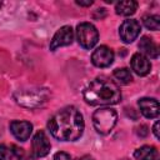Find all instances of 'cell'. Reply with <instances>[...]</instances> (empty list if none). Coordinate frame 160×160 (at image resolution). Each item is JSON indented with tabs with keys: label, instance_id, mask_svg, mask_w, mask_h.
<instances>
[{
	"label": "cell",
	"instance_id": "6da1fadb",
	"mask_svg": "<svg viewBox=\"0 0 160 160\" xmlns=\"http://www.w3.org/2000/svg\"><path fill=\"white\" fill-rule=\"evenodd\" d=\"M48 129L60 141H75L82 135L84 119L76 108L66 106L49 119Z\"/></svg>",
	"mask_w": 160,
	"mask_h": 160
},
{
	"label": "cell",
	"instance_id": "7a4b0ae2",
	"mask_svg": "<svg viewBox=\"0 0 160 160\" xmlns=\"http://www.w3.org/2000/svg\"><path fill=\"white\" fill-rule=\"evenodd\" d=\"M84 99L90 105H114L121 100V91L112 80L96 78L86 86Z\"/></svg>",
	"mask_w": 160,
	"mask_h": 160
},
{
	"label": "cell",
	"instance_id": "3957f363",
	"mask_svg": "<svg viewBox=\"0 0 160 160\" xmlns=\"http://www.w3.org/2000/svg\"><path fill=\"white\" fill-rule=\"evenodd\" d=\"M49 99L46 89H25L15 94V100L19 105L29 109H35L45 104Z\"/></svg>",
	"mask_w": 160,
	"mask_h": 160
},
{
	"label": "cell",
	"instance_id": "277c9868",
	"mask_svg": "<svg viewBox=\"0 0 160 160\" xmlns=\"http://www.w3.org/2000/svg\"><path fill=\"white\" fill-rule=\"evenodd\" d=\"M116 120H118V114L115 110L110 108H100L92 114L94 128L101 135L109 134L115 126Z\"/></svg>",
	"mask_w": 160,
	"mask_h": 160
},
{
	"label": "cell",
	"instance_id": "5b68a950",
	"mask_svg": "<svg viewBox=\"0 0 160 160\" xmlns=\"http://www.w3.org/2000/svg\"><path fill=\"white\" fill-rule=\"evenodd\" d=\"M76 39L84 49H91L99 40V32L92 24L81 22L76 28Z\"/></svg>",
	"mask_w": 160,
	"mask_h": 160
},
{
	"label": "cell",
	"instance_id": "8992f818",
	"mask_svg": "<svg viewBox=\"0 0 160 160\" xmlns=\"http://www.w3.org/2000/svg\"><path fill=\"white\" fill-rule=\"evenodd\" d=\"M140 30H141L140 24L136 20L130 19V20H125L121 24L120 30H119V35H120V38L124 42L130 44L139 36Z\"/></svg>",
	"mask_w": 160,
	"mask_h": 160
},
{
	"label": "cell",
	"instance_id": "52a82bcc",
	"mask_svg": "<svg viewBox=\"0 0 160 160\" xmlns=\"http://www.w3.org/2000/svg\"><path fill=\"white\" fill-rule=\"evenodd\" d=\"M72 39H74V32H72L71 26H69V25L61 26V28L55 32V35L52 36V40H51V42H50V50L54 51V50H56L58 48L70 45V44L72 42Z\"/></svg>",
	"mask_w": 160,
	"mask_h": 160
},
{
	"label": "cell",
	"instance_id": "ba28073f",
	"mask_svg": "<svg viewBox=\"0 0 160 160\" xmlns=\"http://www.w3.org/2000/svg\"><path fill=\"white\" fill-rule=\"evenodd\" d=\"M91 61L98 68H108L114 61V52L110 48L102 45L99 46L91 55Z\"/></svg>",
	"mask_w": 160,
	"mask_h": 160
},
{
	"label": "cell",
	"instance_id": "9c48e42d",
	"mask_svg": "<svg viewBox=\"0 0 160 160\" xmlns=\"http://www.w3.org/2000/svg\"><path fill=\"white\" fill-rule=\"evenodd\" d=\"M50 141L44 131H38L32 138V151L38 158H44L50 151Z\"/></svg>",
	"mask_w": 160,
	"mask_h": 160
},
{
	"label": "cell",
	"instance_id": "30bf717a",
	"mask_svg": "<svg viewBox=\"0 0 160 160\" xmlns=\"http://www.w3.org/2000/svg\"><path fill=\"white\" fill-rule=\"evenodd\" d=\"M10 131L18 140L26 141L32 132V125L29 121L15 120L10 124Z\"/></svg>",
	"mask_w": 160,
	"mask_h": 160
},
{
	"label": "cell",
	"instance_id": "8fae6325",
	"mask_svg": "<svg viewBox=\"0 0 160 160\" xmlns=\"http://www.w3.org/2000/svg\"><path fill=\"white\" fill-rule=\"evenodd\" d=\"M141 114L148 119H155L159 115V102L151 98H142L138 101Z\"/></svg>",
	"mask_w": 160,
	"mask_h": 160
},
{
	"label": "cell",
	"instance_id": "7c38bea8",
	"mask_svg": "<svg viewBox=\"0 0 160 160\" xmlns=\"http://www.w3.org/2000/svg\"><path fill=\"white\" fill-rule=\"evenodd\" d=\"M131 69L140 76H145L150 72V69H151V64L149 61V59L140 54V52H136L132 55L131 58Z\"/></svg>",
	"mask_w": 160,
	"mask_h": 160
},
{
	"label": "cell",
	"instance_id": "4fadbf2b",
	"mask_svg": "<svg viewBox=\"0 0 160 160\" xmlns=\"http://www.w3.org/2000/svg\"><path fill=\"white\" fill-rule=\"evenodd\" d=\"M139 49L141 51L140 54H142L145 56H149L151 59H156L159 56V48H158V45L152 41V39H150L148 36H142L140 39Z\"/></svg>",
	"mask_w": 160,
	"mask_h": 160
},
{
	"label": "cell",
	"instance_id": "5bb4252c",
	"mask_svg": "<svg viewBox=\"0 0 160 160\" xmlns=\"http://www.w3.org/2000/svg\"><path fill=\"white\" fill-rule=\"evenodd\" d=\"M134 156L136 160H156L158 158V151L154 146L150 145H144L139 149L135 150Z\"/></svg>",
	"mask_w": 160,
	"mask_h": 160
},
{
	"label": "cell",
	"instance_id": "9a60e30c",
	"mask_svg": "<svg viewBox=\"0 0 160 160\" xmlns=\"http://www.w3.org/2000/svg\"><path fill=\"white\" fill-rule=\"evenodd\" d=\"M138 8V2L134 0H124V1H119L115 6L116 14L122 15V16H129L132 15L136 11Z\"/></svg>",
	"mask_w": 160,
	"mask_h": 160
},
{
	"label": "cell",
	"instance_id": "2e32d148",
	"mask_svg": "<svg viewBox=\"0 0 160 160\" xmlns=\"http://www.w3.org/2000/svg\"><path fill=\"white\" fill-rule=\"evenodd\" d=\"M114 78H115L120 84H122V85H128V84H130L131 80H132V75H131L130 70L126 69V68L116 69V70L114 71Z\"/></svg>",
	"mask_w": 160,
	"mask_h": 160
},
{
	"label": "cell",
	"instance_id": "e0dca14e",
	"mask_svg": "<svg viewBox=\"0 0 160 160\" xmlns=\"http://www.w3.org/2000/svg\"><path fill=\"white\" fill-rule=\"evenodd\" d=\"M144 26L149 30H159L160 29V16L159 15H148L144 18Z\"/></svg>",
	"mask_w": 160,
	"mask_h": 160
},
{
	"label": "cell",
	"instance_id": "ac0fdd59",
	"mask_svg": "<svg viewBox=\"0 0 160 160\" xmlns=\"http://www.w3.org/2000/svg\"><path fill=\"white\" fill-rule=\"evenodd\" d=\"M21 159H22V149L18 148L16 145H10L8 160H21Z\"/></svg>",
	"mask_w": 160,
	"mask_h": 160
},
{
	"label": "cell",
	"instance_id": "d6986e66",
	"mask_svg": "<svg viewBox=\"0 0 160 160\" xmlns=\"http://www.w3.org/2000/svg\"><path fill=\"white\" fill-rule=\"evenodd\" d=\"M9 148L5 145H0V160H8Z\"/></svg>",
	"mask_w": 160,
	"mask_h": 160
},
{
	"label": "cell",
	"instance_id": "ffe728a7",
	"mask_svg": "<svg viewBox=\"0 0 160 160\" xmlns=\"http://www.w3.org/2000/svg\"><path fill=\"white\" fill-rule=\"evenodd\" d=\"M54 160H71L70 155L64 152V151H60V152H56L55 156H54Z\"/></svg>",
	"mask_w": 160,
	"mask_h": 160
},
{
	"label": "cell",
	"instance_id": "44dd1931",
	"mask_svg": "<svg viewBox=\"0 0 160 160\" xmlns=\"http://www.w3.org/2000/svg\"><path fill=\"white\" fill-rule=\"evenodd\" d=\"M148 128L145 126V125H141V126H139L138 128V130H136V134L139 135V136H141V138H144V136H146L148 135Z\"/></svg>",
	"mask_w": 160,
	"mask_h": 160
},
{
	"label": "cell",
	"instance_id": "7402d4cb",
	"mask_svg": "<svg viewBox=\"0 0 160 160\" xmlns=\"http://www.w3.org/2000/svg\"><path fill=\"white\" fill-rule=\"evenodd\" d=\"M152 131H154V135H155V138H156V139H159V138H160V136H159V121H156V122L154 124Z\"/></svg>",
	"mask_w": 160,
	"mask_h": 160
},
{
	"label": "cell",
	"instance_id": "603a6c76",
	"mask_svg": "<svg viewBox=\"0 0 160 160\" xmlns=\"http://www.w3.org/2000/svg\"><path fill=\"white\" fill-rule=\"evenodd\" d=\"M76 4L80 5V6H90L92 4V1L91 0H88V1H76Z\"/></svg>",
	"mask_w": 160,
	"mask_h": 160
},
{
	"label": "cell",
	"instance_id": "cb8c5ba5",
	"mask_svg": "<svg viewBox=\"0 0 160 160\" xmlns=\"http://www.w3.org/2000/svg\"><path fill=\"white\" fill-rule=\"evenodd\" d=\"M0 8H1V2H0Z\"/></svg>",
	"mask_w": 160,
	"mask_h": 160
}]
</instances>
